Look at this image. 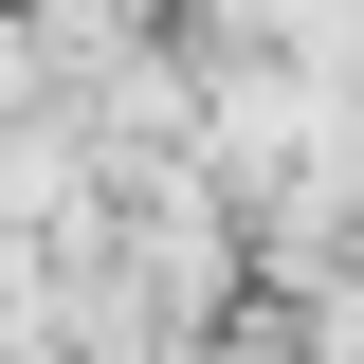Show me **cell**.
Instances as JSON below:
<instances>
[{
  "mask_svg": "<svg viewBox=\"0 0 364 364\" xmlns=\"http://www.w3.org/2000/svg\"><path fill=\"white\" fill-rule=\"evenodd\" d=\"M200 364H310V328H291V310H237V328H219Z\"/></svg>",
  "mask_w": 364,
  "mask_h": 364,
  "instance_id": "1",
  "label": "cell"
}]
</instances>
